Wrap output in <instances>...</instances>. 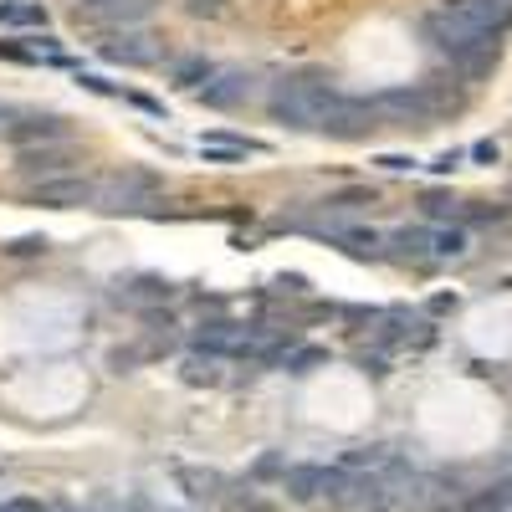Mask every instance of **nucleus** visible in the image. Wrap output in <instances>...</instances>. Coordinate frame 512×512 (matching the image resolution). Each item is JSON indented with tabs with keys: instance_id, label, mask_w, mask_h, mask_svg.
I'll return each instance as SVG.
<instances>
[{
	"instance_id": "f257e3e1",
	"label": "nucleus",
	"mask_w": 512,
	"mask_h": 512,
	"mask_svg": "<svg viewBox=\"0 0 512 512\" xmlns=\"http://www.w3.org/2000/svg\"><path fill=\"white\" fill-rule=\"evenodd\" d=\"M344 98L333 88L328 77H318V72H292V77H277L272 82V93H267V113H272V123H282V128H292V134H323V118H328V108Z\"/></svg>"
},
{
	"instance_id": "f03ea898",
	"label": "nucleus",
	"mask_w": 512,
	"mask_h": 512,
	"mask_svg": "<svg viewBox=\"0 0 512 512\" xmlns=\"http://www.w3.org/2000/svg\"><path fill=\"white\" fill-rule=\"evenodd\" d=\"M390 246L395 256H410V262H446V256L466 251V231L461 226H400Z\"/></svg>"
},
{
	"instance_id": "7ed1b4c3",
	"label": "nucleus",
	"mask_w": 512,
	"mask_h": 512,
	"mask_svg": "<svg viewBox=\"0 0 512 512\" xmlns=\"http://www.w3.org/2000/svg\"><path fill=\"white\" fill-rule=\"evenodd\" d=\"M420 31H425V41H431V47H441L451 62L461 57V52H472L477 47V41H497V36H487V31H477L472 21H466L456 6H451V0H446V6H436L431 16H425L420 21Z\"/></svg>"
},
{
	"instance_id": "20e7f679",
	"label": "nucleus",
	"mask_w": 512,
	"mask_h": 512,
	"mask_svg": "<svg viewBox=\"0 0 512 512\" xmlns=\"http://www.w3.org/2000/svg\"><path fill=\"white\" fill-rule=\"evenodd\" d=\"M154 175L149 169H113L98 180V210H144L154 195Z\"/></svg>"
},
{
	"instance_id": "39448f33",
	"label": "nucleus",
	"mask_w": 512,
	"mask_h": 512,
	"mask_svg": "<svg viewBox=\"0 0 512 512\" xmlns=\"http://www.w3.org/2000/svg\"><path fill=\"white\" fill-rule=\"evenodd\" d=\"M256 344H262V328H246V323H205L195 333V349L216 354V359H226V354H256Z\"/></svg>"
},
{
	"instance_id": "423d86ee",
	"label": "nucleus",
	"mask_w": 512,
	"mask_h": 512,
	"mask_svg": "<svg viewBox=\"0 0 512 512\" xmlns=\"http://www.w3.org/2000/svg\"><path fill=\"white\" fill-rule=\"evenodd\" d=\"M369 128H379V113L369 98H338L323 118V134L328 139H364Z\"/></svg>"
},
{
	"instance_id": "0eeeda50",
	"label": "nucleus",
	"mask_w": 512,
	"mask_h": 512,
	"mask_svg": "<svg viewBox=\"0 0 512 512\" xmlns=\"http://www.w3.org/2000/svg\"><path fill=\"white\" fill-rule=\"evenodd\" d=\"M31 205H47V210H77V205H98V180H82V175L41 180V185L31 190Z\"/></svg>"
},
{
	"instance_id": "6e6552de",
	"label": "nucleus",
	"mask_w": 512,
	"mask_h": 512,
	"mask_svg": "<svg viewBox=\"0 0 512 512\" xmlns=\"http://www.w3.org/2000/svg\"><path fill=\"white\" fill-rule=\"evenodd\" d=\"M154 6H159V0H77V16L88 26H134Z\"/></svg>"
},
{
	"instance_id": "1a4fd4ad",
	"label": "nucleus",
	"mask_w": 512,
	"mask_h": 512,
	"mask_svg": "<svg viewBox=\"0 0 512 512\" xmlns=\"http://www.w3.org/2000/svg\"><path fill=\"white\" fill-rule=\"evenodd\" d=\"M0 134H6L11 144H21V149H31V144H52V139H67V118H57V113H26V118L6 123Z\"/></svg>"
},
{
	"instance_id": "9d476101",
	"label": "nucleus",
	"mask_w": 512,
	"mask_h": 512,
	"mask_svg": "<svg viewBox=\"0 0 512 512\" xmlns=\"http://www.w3.org/2000/svg\"><path fill=\"white\" fill-rule=\"evenodd\" d=\"M98 57H103V62H118V67H154V62H159V41L128 31V36H118V41H103Z\"/></svg>"
},
{
	"instance_id": "9b49d317",
	"label": "nucleus",
	"mask_w": 512,
	"mask_h": 512,
	"mask_svg": "<svg viewBox=\"0 0 512 512\" xmlns=\"http://www.w3.org/2000/svg\"><path fill=\"white\" fill-rule=\"evenodd\" d=\"M246 98H251V77L236 72V67H231V72H216V77L200 88V103H205V108H241Z\"/></svg>"
},
{
	"instance_id": "f8f14e48",
	"label": "nucleus",
	"mask_w": 512,
	"mask_h": 512,
	"mask_svg": "<svg viewBox=\"0 0 512 512\" xmlns=\"http://www.w3.org/2000/svg\"><path fill=\"white\" fill-rule=\"evenodd\" d=\"M451 6L487 36H502L512 26V0H451Z\"/></svg>"
},
{
	"instance_id": "ddd939ff",
	"label": "nucleus",
	"mask_w": 512,
	"mask_h": 512,
	"mask_svg": "<svg viewBox=\"0 0 512 512\" xmlns=\"http://www.w3.org/2000/svg\"><path fill=\"white\" fill-rule=\"evenodd\" d=\"M282 487H287L292 502H313V497H323V487H328V466H318V461L287 466V472H282Z\"/></svg>"
},
{
	"instance_id": "4468645a",
	"label": "nucleus",
	"mask_w": 512,
	"mask_h": 512,
	"mask_svg": "<svg viewBox=\"0 0 512 512\" xmlns=\"http://www.w3.org/2000/svg\"><path fill=\"white\" fill-rule=\"evenodd\" d=\"M113 297H118V303H128V308H154V303H169L175 287H169L164 277H134V282H118Z\"/></svg>"
},
{
	"instance_id": "2eb2a0df",
	"label": "nucleus",
	"mask_w": 512,
	"mask_h": 512,
	"mask_svg": "<svg viewBox=\"0 0 512 512\" xmlns=\"http://www.w3.org/2000/svg\"><path fill=\"white\" fill-rule=\"evenodd\" d=\"M323 241L338 246V251H349V256H379V231L369 226H323Z\"/></svg>"
},
{
	"instance_id": "dca6fc26",
	"label": "nucleus",
	"mask_w": 512,
	"mask_h": 512,
	"mask_svg": "<svg viewBox=\"0 0 512 512\" xmlns=\"http://www.w3.org/2000/svg\"><path fill=\"white\" fill-rule=\"evenodd\" d=\"M497 57H502V47H497V41H477V47H472V52H461L451 67H456L466 82H477V77H487V72L497 67Z\"/></svg>"
},
{
	"instance_id": "f3484780",
	"label": "nucleus",
	"mask_w": 512,
	"mask_h": 512,
	"mask_svg": "<svg viewBox=\"0 0 512 512\" xmlns=\"http://www.w3.org/2000/svg\"><path fill=\"white\" fill-rule=\"evenodd\" d=\"M200 154H205V159H246V154H262V144L231 139V134H205V139H200Z\"/></svg>"
},
{
	"instance_id": "a211bd4d",
	"label": "nucleus",
	"mask_w": 512,
	"mask_h": 512,
	"mask_svg": "<svg viewBox=\"0 0 512 512\" xmlns=\"http://www.w3.org/2000/svg\"><path fill=\"white\" fill-rule=\"evenodd\" d=\"M62 164H67L62 149H21V175H47V180H57Z\"/></svg>"
},
{
	"instance_id": "6ab92c4d",
	"label": "nucleus",
	"mask_w": 512,
	"mask_h": 512,
	"mask_svg": "<svg viewBox=\"0 0 512 512\" xmlns=\"http://www.w3.org/2000/svg\"><path fill=\"white\" fill-rule=\"evenodd\" d=\"M0 57H6V62H52V67L67 62L57 41H47V47H16V41H0Z\"/></svg>"
},
{
	"instance_id": "aec40b11",
	"label": "nucleus",
	"mask_w": 512,
	"mask_h": 512,
	"mask_svg": "<svg viewBox=\"0 0 512 512\" xmlns=\"http://www.w3.org/2000/svg\"><path fill=\"white\" fill-rule=\"evenodd\" d=\"M185 384H221V359L205 349L185 354Z\"/></svg>"
},
{
	"instance_id": "412c9836",
	"label": "nucleus",
	"mask_w": 512,
	"mask_h": 512,
	"mask_svg": "<svg viewBox=\"0 0 512 512\" xmlns=\"http://www.w3.org/2000/svg\"><path fill=\"white\" fill-rule=\"evenodd\" d=\"M0 26H47V11L36 0H6L0 6Z\"/></svg>"
},
{
	"instance_id": "4be33fe9",
	"label": "nucleus",
	"mask_w": 512,
	"mask_h": 512,
	"mask_svg": "<svg viewBox=\"0 0 512 512\" xmlns=\"http://www.w3.org/2000/svg\"><path fill=\"white\" fill-rule=\"evenodd\" d=\"M210 77H216V67H210L205 57H180L175 62V82H185V88H205Z\"/></svg>"
},
{
	"instance_id": "5701e85b",
	"label": "nucleus",
	"mask_w": 512,
	"mask_h": 512,
	"mask_svg": "<svg viewBox=\"0 0 512 512\" xmlns=\"http://www.w3.org/2000/svg\"><path fill=\"white\" fill-rule=\"evenodd\" d=\"M180 482L190 487V497H216V492H221V477H216V472H195V466H185Z\"/></svg>"
},
{
	"instance_id": "b1692460",
	"label": "nucleus",
	"mask_w": 512,
	"mask_h": 512,
	"mask_svg": "<svg viewBox=\"0 0 512 512\" xmlns=\"http://www.w3.org/2000/svg\"><path fill=\"white\" fill-rule=\"evenodd\" d=\"M318 364H328V349H297V354L287 359L292 374H308V369H318Z\"/></svg>"
},
{
	"instance_id": "393cba45",
	"label": "nucleus",
	"mask_w": 512,
	"mask_h": 512,
	"mask_svg": "<svg viewBox=\"0 0 512 512\" xmlns=\"http://www.w3.org/2000/svg\"><path fill=\"white\" fill-rule=\"evenodd\" d=\"M11 256H31V251H47V236H16L11 246H6Z\"/></svg>"
},
{
	"instance_id": "a878e982",
	"label": "nucleus",
	"mask_w": 512,
	"mask_h": 512,
	"mask_svg": "<svg viewBox=\"0 0 512 512\" xmlns=\"http://www.w3.org/2000/svg\"><path fill=\"white\" fill-rule=\"evenodd\" d=\"M185 11H190V16H221L226 0H185Z\"/></svg>"
},
{
	"instance_id": "bb28decb",
	"label": "nucleus",
	"mask_w": 512,
	"mask_h": 512,
	"mask_svg": "<svg viewBox=\"0 0 512 512\" xmlns=\"http://www.w3.org/2000/svg\"><path fill=\"white\" fill-rule=\"evenodd\" d=\"M0 512H52V507H41L31 497H11V502H0Z\"/></svg>"
},
{
	"instance_id": "cd10ccee",
	"label": "nucleus",
	"mask_w": 512,
	"mask_h": 512,
	"mask_svg": "<svg viewBox=\"0 0 512 512\" xmlns=\"http://www.w3.org/2000/svg\"><path fill=\"white\" fill-rule=\"evenodd\" d=\"M277 472H282L277 456H262V461H256V477H277Z\"/></svg>"
},
{
	"instance_id": "c85d7f7f",
	"label": "nucleus",
	"mask_w": 512,
	"mask_h": 512,
	"mask_svg": "<svg viewBox=\"0 0 512 512\" xmlns=\"http://www.w3.org/2000/svg\"><path fill=\"white\" fill-rule=\"evenodd\" d=\"M246 512H277L272 502H246Z\"/></svg>"
}]
</instances>
